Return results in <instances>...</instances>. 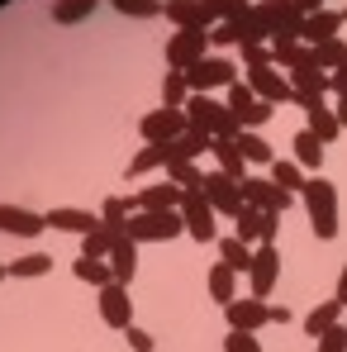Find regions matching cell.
Returning a JSON list of instances; mask_svg holds the SVG:
<instances>
[{"mask_svg":"<svg viewBox=\"0 0 347 352\" xmlns=\"http://www.w3.org/2000/svg\"><path fill=\"white\" fill-rule=\"evenodd\" d=\"M304 210H309V229L319 243H333L338 238V186L328 181V176H309V186H304Z\"/></svg>","mask_w":347,"mask_h":352,"instance_id":"6da1fadb","label":"cell"},{"mask_svg":"<svg viewBox=\"0 0 347 352\" xmlns=\"http://www.w3.org/2000/svg\"><path fill=\"white\" fill-rule=\"evenodd\" d=\"M186 234V224H181V210H138V214H128V224H124V238H133L138 248L143 243H172V238Z\"/></svg>","mask_w":347,"mask_h":352,"instance_id":"7a4b0ae2","label":"cell"},{"mask_svg":"<svg viewBox=\"0 0 347 352\" xmlns=\"http://www.w3.org/2000/svg\"><path fill=\"white\" fill-rule=\"evenodd\" d=\"M233 81H238V67L233 58L224 53H210V58H200L190 72H186V86H190V96H210V91H229Z\"/></svg>","mask_w":347,"mask_h":352,"instance_id":"3957f363","label":"cell"},{"mask_svg":"<svg viewBox=\"0 0 347 352\" xmlns=\"http://www.w3.org/2000/svg\"><path fill=\"white\" fill-rule=\"evenodd\" d=\"M214 205L205 200V190H186L181 195V224L195 243H219V224H214Z\"/></svg>","mask_w":347,"mask_h":352,"instance_id":"277c9868","label":"cell"},{"mask_svg":"<svg viewBox=\"0 0 347 352\" xmlns=\"http://www.w3.org/2000/svg\"><path fill=\"white\" fill-rule=\"evenodd\" d=\"M200 58H210V29H176L167 38V67L172 72H190Z\"/></svg>","mask_w":347,"mask_h":352,"instance_id":"5b68a950","label":"cell"},{"mask_svg":"<svg viewBox=\"0 0 347 352\" xmlns=\"http://www.w3.org/2000/svg\"><path fill=\"white\" fill-rule=\"evenodd\" d=\"M200 190H205V200L214 205L219 219H238V210H243V181H233L229 172L214 167V172H205V186Z\"/></svg>","mask_w":347,"mask_h":352,"instance_id":"8992f818","label":"cell"},{"mask_svg":"<svg viewBox=\"0 0 347 352\" xmlns=\"http://www.w3.org/2000/svg\"><path fill=\"white\" fill-rule=\"evenodd\" d=\"M290 200L271 176H243V205H252V210H262V214H286Z\"/></svg>","mask_w":347,"mask_h":352,"instance_id":"52a82bcc","label":"cell"},{"mask_svg":"<svg viewBox=\"0 0 347 352\" xmlns=\"http://www.w3.org/2000/svg\"><path fill=\"white\" fill-rule=\"evenodd\" d=\"M247 86H252V96L257 100H267V105H290L295 100V86H290V76H281L276 67H247V76H243Z\"/></svg>","mask_w":347,"mask_h":352,"instance_id":"ba28073f","label":"cell"},{"mask_svg":"<svg viewBox=\"0 0 347 352\" xmlns=\"http://www.w3.org/2000/svg\"><path fill=\"white\" fill-rule=\"evenodd\" d=\"M186 129H190L186 124V110H167V105H157V110H148V115L138 119L143 143H176Z\"/></svg>","mask_w":347,"mask_h":352,"instance_id":"9c48e42d","label":"cell"},{"mask_svg":"<svg viewBox=\"0 0 347 352\" xmlns=\"http://www.w3.org/2000/svg\"><path fill=\"white\" fill-rule=\"evenodd\" d=\"M247 281H252V295H257V300H267V295L276 291V281H281V252H276V243H257V248H252V272H247Z\"/></svg>","mask_w":347,"mask_h":352,"instance_id":"30bf717a","label":"cell"},{"mask_svg":"<svg viewBox=\"0 0 347 352\" xmlns=\"http://www.w3.org/2000/svg\"><path fill=\"white\" fill-rule=\"evenodd\" d=\"M276 229H281V214H262L252 205H243L238 219H233V238H243L247 248L252 243H276Z\"/></svg>","mask_w":347,"mask_h":352,"instance_id":"8fae6325","label":"cell"},{"mask_svg":"<svg viewBox=\"0 0 347 352\" xmlns=\"http://www.w3.org/2000/svg\"><path fill=\"white\" fill-rule=\"evenodd\" d=\"M224 314H229V329H238V333H262L271 324V305L257 295H238Z\"/></svg>","mask_w":347,"mask_h":352,"instance_id":"7c38bea8","label":"cell"},{"mask_svg":"<svg viewBox=\"0 0 347 352\" xmlns=\"http://www.w3.org/2000/svg\"><path fill=\"white\" fill-rule=\"evenodd\" d=\"M100 295V319L115 329V333H124L128 324H133V295H128V286H119V281H110Z\"/></svg>","mask_w":347,"mask_h":352,"instance_id":"4fadbf2b","label":"cell"},{"mask_svg":"<svg viewBox=\"0 0 347 352\" xmlns=\"http://www.w3.org/2000/svg\"><path fill=\"white\" fill-rule=\"evenodd\" d=\"M162 19H172L176 29H214L219 24L200 0H162Z\"/></svg>","mask_w":347,"mask_h":352,"instance_id":"5bb4252c","label":"cell"},{"mask_svg":"<svg viewBox=\"0 0 347 352\" xmlns=\"http://www.w3.org/2000/svg\"><path fill=\"white\" fill-rule=\"evenodd\" d=\"M43 219H48V229H58V234H91L96 224H100V210L91 214V210H76V205H58V210H43Z\"/></svg>","mask_w":347,"mask_h":352,"instance_id":"9a60e30c","label":"cell"},{"mask_svg":"<svg viewBox=\"0 0 347 352\" xmlns=\"http://www.w3.org/2000/svg\"><path fill=\"white\" fill-rule=\"evenodd\" d=\"M0 229L14 238H34L48 229V219L38 214V210H24V205H0Z\"/></svg>","mask_w":347,"mask_h":352,"instance_id":"2e32d148","label":"cell"},{"mask_svg":"<svg viewBox=\"0 0 347 352\" xmlns=\"http://www.w3.org/2000/svg\"><path fill=\"white\" fill-rule=\"evenodd\" d=\"M181 110H186V124H190V129H205V133L214 138V124L224 119V110H229V105H219L214 96H190Z\"/></svg>","mask_w":347,"mask_h":352,"instance_id":"e0dca14e","label":"cell"},{"mask_svg":"<svg viewBox=\"0 0 347 352\" xmlns=\"http://www.w3.org/2000/svg\"><path fill=\"white\" fill-rule=\"evenodd\" d=\"M167 162H172V143H143L128 157V181H138V176H148V172H167Z\"/></svg>","mask_w":347,"mask_h":352,"instance_id":"ac0fdd59","label":"cell"},{"mask_svg":"<svg viewBox=\"0 0 347 352\" xmlns=\"http://www.w3.org/2000/svg\"><path fill=\"white\" fill-rule=\"evenodd\" d=\"M338 29H343V10L304 14V43H309V48H319V43H328V38H338Z\"/></svg>","mask_w":347,"mask_h":352,"instance_id":"d6986e66","label":"cell"},{"mask_svg":"<svg viewBox=\"0 0 347 352\" xmlns=\"http://www.w3.org/2000/svg\"><path fill=\"white\" fill-rule=\"evenodd\" d=\"M205 286H210V300H214L219 309H229L233 300H238V272L224 267V262H214V267H210V276H205Z\"/></svg>","mask_w":347,"mask_h":352,"instance_id":"ffe728a7","label":"cell"},{"mask_svg":"<svg viewBox=\"0 0 347 352\" xmlns=\"http://www.w3.org/2000/svg\"><path fill=\"white\" fill-rule=\"evenodd\" d=\"M181 195H186L181 186H172V181H157V186H143L133 205H138V210H181Z\"/></svg>","mask_w":347,"mask_h":352,"instance_id":"44dd1931","label":"cell"},{"mask_svg":"<svg viewBox=\"0 0 347 352\" xmlns=\"http://www.w3.org/2000/svg\"><path fill=\"white\" fill-rule=\"evenodd\" d=\"M105 262H110V272H115L119 286H128V281H133V272H138V243H133V238H119Z\"/></svg>","mask_w":347,"mask_h":352,"instance_id":"7402d4cb","label":"cell"},{"mask_svg":"<svg viewBox=\"0 0 347 352\" xmlns=\"http://www.w3.org/2000/svg\"><path fill=\"white\" fill-rule=\"evenodd\" d=\"M267 172H271V181H276V186H281L286 195H304V186H309V172H304V167H300L295 157H276V162H271Z\"/></svg>","mask_w":347,"mask_h":352,"instance_id":"603a6c76","label":"cell"},{"mask_svg":"<svg viewBox=\"0 0 347 352\" xmlns=\"http://www.w3.org/2000/svg\"><path fill=\"white\" fill-rule=\"evenodd\" d=\"M238 153H243V162H247V167H271V162H276L271 143H267L257 129H243V133H238Z\"/></svg>","mask_w":347,"mask_h":352,"instance_id":"cb8c5ba5","label":"cell"},{"mask_svg":"<svg viewBox=\"0 0 347 352\" xmlns=\"http://www.w3.org/2000/svg\"><path fill=\"white\" fill-rule=\"evenodd\" d=\"M290 148H295V162L304 167L309 176H319V167H324V143L309 133V129H300L295 138H290Z\"/></svg>","mask_w":347,"mask_h":352,"instance_id":"d4e9b609","label":"cell"},{"mask_svg":"<svg viewBox=\"0 0 347 352\" xmlns=\"http://www.w3.org/2000/svg\"><path fill=\"white\" fill-rule=\"evenodd\" d=\"M343 314H347V309L338 305V300H324V305H314V309L304 314V333L319 338V333H328L333 324H343Z\"/></svg>","mask_w":347,"mask_h":352,"instance_id":"484cf974","label":"cell"},{"mask_svg":"<svg viewBox=\"0 0 347 352\" xmlns=\"http://www.w3.org/2000/svg\"><path fill=\"white\" fill-rule=\"evenodd\" d=\"M210 143H214V138H210L205 129H186L172 143V162H200V153H210Z\"/></svg>","mask_w":347,"mask_h":352,"instance_id":"4316f807","label":"cell"},{"mask_svg":"<svg viewBox=\"0 0 347 352\" xmlns=\"http://www.w3.org/2000/svg\"><path fill=\"white\" fill-rule=\"evenodd\" d=\"M210 153H214L219 172H229L233 181H243V176H247V162H243V153H238V138H214V143H210Z\"/></svg>","mask_w":347,"mask_h":352,"instance_id":"83f0119b","label":"cell"},{"mask_svg":"<svg viewBox=\"0 0 347 352\" xmlns=\"http://www.w3.org/2000/svg\"><path fill=\"white\" fill-rule=\"evenodd\" d=\"M290 86H295V96H328V72L324 67H300V72H286Z\"/></svg>","mask_w":347,"mask_h":352,"instance_id":"f1b7e54d","label":"cell"},{"mask_svg":"<svg viewBox=\"0 0 347 352\" xmlns=\"http://www.w3.org/2000/svg\"><path fill=\"white\" fill-rule=\"evenodd\" d=\"M100 0H53V24H62V29H71V24H86L91 19V10H96Z\"/></svg>","mask_w":347,"mask_h":352,"instance_id":"f546056e","label":"cell"},{"mask_svg":"<svg viewBox=\"0 0 347 352\" xmlns=\"http://www.w3.org/2000/svg\"><path fill=\"white\" fill-rule=\"evenodd\" d=\"M5 272L19 276V281H34V276H48V272H53V257H48V252H24V257H14V262H5Z\"/></svg>","mask_w":347,"mask_h":352,"instance_id":"4dcf8cb0","label":"cell"},{"mask_svg":"<svg viewBox=\"0 0 347 352\" xmlns=\"http://www.w3.org/2000/svg\"><path fill=\"white\" fill-rule=\"evenodd\" d=\"M71 276H76V281H86V286H96V291H105V286L115 281L110 262H96V257H76V262H71Z\"/></svg>","mask_w":347,"mask_h":352,"instance_id":"1f68e13d","label":"cell"},{"mask_svg":"<svg viewBox=\"0 0 347 352\" xmlns=\"http://www.w3.org/2000/svg\"><path fill=\"white\" fill-rule=\"evenodd\" d=\"M214 248H219V262H224V267H233L238 276H243V272H252V248H247L243 238L229 234V238H219Z\"/></svg>","mask_w":347,"mask_h":352,"instance_id":"d6a6232c","label":"cell"},{"mask_svg":"<svg viewBox=\"0 0 347 352\" xmlns=\"http://www.w3.org/2000/svg\"><path fill=\"white\" fill-rule=\"evenodd\" d=\"M314 62V48L309 43H271V67H286V72H300Z\"/></svg>","mask_w":347,"mask_h":352,"instance_id":"836d02e7","label":"cell"},{"mask_svg":"<svg viewBox=\"0 0 347 352\" xmlns=\"http://www.w3.org/2000/svg\"><path fill=\"white\" fill-rule=\"evenodd\" d=\"M124 234H115V229H105V224H96L91 234L81 238V257H96V262H105L110 257V248H115Z\"/></svg>","mask_w":347,"mask_h":352,"instance_id":"e575fe53","label":"cell"},{"mask_svg":"<svg viewBox=\"0 0 347 352\" xmlns=\"http://www.w3.org/2000/svg\"><path fill=\"white\" fill-rule=\"evenodd\" d=\"M167 181L181 186V190H200L205 186V172H200V162H167Z\"/></svg>","mask_w":347,"mask_h":352,"instance_id":"d590c367","label":"cell"},{"mask_svg":"<svg viewBox=\"0 0 347 352\" xmlns=\"http://www.w3.org/2000/svg\"><path fill=\"white\" fill-rule=\"evenodd\" d=\"M186 100H190L186 72H167V76H162V105H167V110H181Z\"/></svg>","mask_w":347,"mask_h":352,"instance_id":"8d00e7d4","label":"cell"},{"mask_svg":"<svg viewBox=\"0 0 347 352\" xmlns=\"http://www.w3.org/2000/svg\"><path fill=\"white\" fill-rule=\"evenodd\" d=\"M314 67H324V72H338V67H347V43H343V38L319 43V48H314Z\"/></svg>","mask_w":347,"mask_h":352,"instance_id":"74e56055","label":"cell"},{"mask_svg":"<svg viewBox=\"0 0 347 352\" xmlns=\"http://www.w3.org/2000/svg\"><path fill=\"white\" fill-rule=\"evenodd\" d=\"M243 19V14H238ZM238 19H219L214 29H210V48H238L243 43V24Z\"/></svg>","mask_w":347,"mask_h":352,"instance_id":"f35d334b","label":"cell"},{"mask_svg":"<svg viewBox=\"0 0 347 352\" xmlns=\"http://www.w3.org/2000/svg\"><path fill=\"white\" fill-rule=\"evenodd\" d=\"M100 224H105V229H115V234H124V224H128V200L110 195V200L100 205Z\"/></svg>","mask_w":347,"mask_h":352,"instance_id":"ab89813d","label":"cell"},{"mask_svg":"<svg viewBox=\"0 0 347 352\" xmlns=\"http://www.w3.org/2000/svg\"><path fill=\"white\" fill-rule=\"evenodd\" d=\"M119 14H128V19H157L162 14V0H115Z\"/></svg>","mask_w":347,"mask_h":352,"instance_id":"60d3db41","label":"cell"},{"mask_svg":"<svg viewBox=\"0 0 347 352\" xmlns=\"http://www.w3.org/2000/svg\"><path fill=\"white\" fill-rule=\"evenodd\" d=\"M252 105H257V96H252V86H247V81H243V76H238V81H233L229 86V110L238 119L247 115V110H252Z\"/></svg>","mask_w":347,"mask_h":352,"instance_id":"b9f144b4","label":"cell"},{"mask_svg":"<svg viewBox=\"0 0 347 352\" xmlns=\"http://www.w3.org/2000/svg\"><path fill=\"white\" fill-rule=\"evenodd\" d=\"M214 19H238V14H247L252 10V0H200Z\"/></svg>","mask_w":347,"mask_h":352,"instance_id":"7bdbcfd3","label":"cell"},{"mask_svg":"<svg viewBox=\"0 0 347 352\" xmlns=\"http://www.w3.org/2000/svg\"><path fill=\"white\" fill-rule=\"evenodd\" d=\"M314 343H319L314 352H347V329H343V324H333V329H328V333H319Z\"/></svg>","mask_w":347,"mask_h":352,"instance_id":"ee69618b","label":"cell"},{"mask_svg":"<svg viewBox=\"0 0 347 352\" xmlns=\"http://www.w3.org/2000/svg\"><path fill=\"white\" fill-rule=\"evenodd\" d=\"M224 352H262V338H257V333H238V329H229Z\"/></svg>","mask_w":347,"mask_h":352,"instance_id":"f6af8a7d","label":"cell"},{"mask_svg":"<svg viewBox=\"0 0 347 352\" xmlns=\"http://www.w3.org/2000/svg\"><path fill=\"white\" fill-rule=\"evenodd\" d=\"M243 53V72L247 67H271V43H252V48H238Z\"/></svg>","mask_w":347,"mask_h":352,"instance_id":"bcb514c9","label":"cell"},{"mask_svg":"<svg viewBox=\"0 0 347 352\" xmlns=\"http://www.w3.org/2000/svg\"><path fill=\"white\" fill-rule=\"evenodd\" d=\"M124 338H128V348H133V352H153V348H157V343H153V333H148V329H138V324H128V329H124Z\"/></svg>","mask_w":347,"mask_h":352,"instance_id":"7dc6e473","label":"cell"},{"mask_svg":"<svg viewBox=\"0 0 347 352\" xmlns=\"http://www.w3.org/2000/svg\"><path fill=\"white\" fill-rule=\"evenodd\" d=\"M333 300L347 309V262H343V272H338V291H333Z\"/></svg>","mask_w":347,"mask_h":352,"instance_id":"c3c4849f","label":"cell"},{"mask_svg":"<svg viewBox=\"0 0 347 352\" xmlns=\"http://www.w3.org/2000/svg\"><path fill=\"white\" fill-rule=\"evenodd\" d=\"M295 10H300V14H319V10H324V0H295Z\"/></svg>","mask_w":347,"mask_h":352,"instance_id":"681fc988","label":"cell"},{"mask_svg":"<svg viewBox=\"0 0 347 352\" xmlns=\"http://www.w3.org/2000/svg\"><path fill=\"white\" fill-rule=\"evenodd\" d=\"M333 115H338V124L347 129V96H338V100H333Z\"/></svg>","mask_w":347,"mask_h":352,"instance_id":"f907efd6","label":"cell"},{"mask_svg":"<svg viewBox=\"0 0 347 352\" xmlns=\"http://www.w3.org/2000/svg\"><path fill=\"white\" fill-rule=\"evenodd\" d=\"M5 276H10V272H5V262H0V281H5Z\"/></svg>","mask_w":347,"mask_h":352,"instance_id":"816d5d0a","label":"cell"},{"mask_svg":"<svg viewBox=\"0 0 347 352\" xmlns=\"http://www.w3.org/2000/svg\"><path fill=\"white\" fill-rule=\"evenodd\" d=\"M343 24H347V10H343Z\"/></svg>","mask_w":347,"mask_h":352,"instance_id":"f5cc1de1","label":"cell"},{"mask_svg":"<svg viewBox=\"0 0 347 352\" xmlns=\"http://www.w3.org/2000/svg\"><path fill=\"white\" fill-rule=\"evenodd\" d=\"M343 329H347V314H343Z\"/></svg>","mask_w":347,"mask_h":352,"instance_id":"db71d44e","label":"cell"},{"mask_svg":"<svg viewBox=\"0 0 347 352\" xmlns=\"http://www.w3.org/2000/svg\"><path fill=\"white\" fill-rule=\"evenodd\" d=\"M110 5H115V0H110Z\"/></svg>","mask_w":347,"mask_h":352,"instance_id":"11a10c76","label":"cell"}]
</instances>
